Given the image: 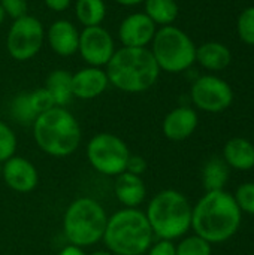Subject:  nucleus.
Returning <instances> with one entry per match:
<instances>
[{
	"label": "nucleus",
	"mask_w": 254,
	"mask_h": 255,
	"mask_svg": "<svg viewBox=\"0 0 254 255\" xmlns=\"http://www.w3.org/2000/svg\"><path fill=\"white\" fill-rule=\"evenodd\" d=\"M241 218L234 194L225 190L207 191L192 209V229L211 245L223 244L237 235Z\"/></svg>",
	"instance_id": "1"
},
{
	"label": "nucleus",
	"mask_w": 254,
	"mask_h": 255,
	"mask_svg": "<svg viewBox=\"0 0 254 255\" xmlns=\"http://www.w3.org/2000/svg\"><path fill=\"white\" fill-rule=\"evenodd\" d=\"M108 81L124 93H144L159 79L160 69L147 48L117 49L105 69Z\"/></svg>",
	"instance_id": "2"
},
{
	"label": "nucleus",
	"mask_w": 254,
	"mask_h": 255,
	"mask_svg": "<svg viewBox=\"0 0 254 255\" xmlns=\"http://www.w3.org/2000/svg\"><path fill=\"white\" fill-rule=\"evenodd\" d=\"M154 239L150 223L138 208H123L108 217L102 241L112 255H144Z\"/></svg>",
	"instance_id": "3"
},
{
	"label": "nucleus",
	"mask_w": 254,
	"mask_h": 255,
	"mask_svg": "<svg viewBox=\"0 0 254 255\" xmlns=\"http://www.w3.org/2000/svg\"><path fill=\"white\" fill-rule=\"evenodd\" d=\"M31 130L37 148L55 158L69 157L81 143L79 123L66 108L54 106L39 114Z\"/></svg>",
	"instance_id": "4"
},
{
	"label": "nucleus",
	"mask_w": 254,
	"mask_h": 255,
	"mask_svg": "<svg viewBox=\"0 0 254 255\" xmlns=\"http://www.w3.org/2000/svg\"><path fill=\"white\" fill-rule=\"evenodd\" d=\"M192 209L193 206L183 193L163 190L150 200L145 217L156 238L175 241L192 229Z\"/></svg>",
	"instance_id": "5"
},
{
	"label": "nucleus",
	"mask_w": 254,
	"mask_h": 255,
	"mask_svg": "<svg viewBox=\"0 0 254 255\" xmlns=\"http://www.w3.org/2000/svg\"><path fill=\"white\" fill-rule=\"evenodd\" d=\"M108 214L97 200L79 197L64 211L63 233L69 244L87 248L102 241Z\"/></svg>",
	"instance_id": "6"
},
{
	"label": "nucleus",
	"mask_w": 254,
	"mask_h": 255,
	"mask_svg": "<svg viewBox=\"0 0 254 255\" xmlns=\"http://www.w3.org/2000/svg\"><path fill=\"white\" fill-rule=\"evenodd\" d=\"M151 54L160 70L180 73L196 61V46L181 28L165 25L159 28L151 40Z\"/></svg>",
	"instance_id": "7"
},
{
	"label": "nucleus",
	"mask_w": 254,
	"mask_h": 255,
	"mask_svg": "<svg viewBox=\"0 0 254 255\" xmlns=\"http://www.w3.org/2000/svg\"><path fill=\"white\" fill-rule=\"evenodd\" d=\"M130 157L126 142L112 133H97L87 143V158L91 167L105 176H118L126 172Z\"/></svg>",
	"instance_id": "8"
},
{
	"label": "nucleus",
	"mask_w": 254,
	"mask_h": 255,
	"mask_svg": "<svg viewBox=\"0 0 254 255\" xmlns=\"http://www.w3.org/2000/svg\"><path fill=\"white\" fill-rule=\"evenodd\" d=\"M45 30L42 22L31 15L13 19L6 36V49L16 61L33 58L42 48Z\"/></svg>",
	"instance_id": "9"
},
{
	"label": "nucleus",
	"mask_w": 254,
	"mask_h": 255,
	"mask_svg": "<svg viewBox=\"0 0 254 255\" xmlns=\"http://www.w3.org/2000/svg\"><path fill=\"white\" fill-rule=\"evenodd\" d=\"M192 102L201 111L217 114L232 105L234 91L231 85L217 76H201L192 85Z\"/></svg>",
	"instance_id": "10"
},
{
	"label": "nucleus",
	"mask_w": 254,
	"mask_h": 255,
	"mask_svg": "<svg viewBox=\"0 0 254 255\" xmlns=\"http://www.w3.org/2000/svg\"><path fill=\"white\" fill-rule=\"evenodd\" d=\"M78 52L88 66H106L115 52L114 39L102 25L84 27V30L79 31Z\"/></svg>",
	"instance_id": "11"
},
{
	"label": "nucleus",
	"mask_w": 254,
	"mask_h": 255,
	"mask_svg": "<svg viewBox=\"0 0 254 255\" xmlns=\"http://www.w3.org/2000/svg\"><path fill=\"white\" fill-rule=\"evenodd\" d=\"M1 179L15 193H30L37 187L39 175L31 161L13 155L1 164Z\"/></svg>",
	"instance_id": "12"
},
{
	"label": "nucleus",
	"mask_w": 254,
	"mask_h": 255,
	"mask_svg": "<svg viewBox=\"0 0 254 255\" xmlns=\"http://www.w3.org/2000/svg\"><path fill=\"white\" fill-rule=\"evenodd\" d=\"M157 25L144 13L135 12L127 15L118 28V37L126 48H145L151 43Z\"/></svg>",
	"instance_id": "13"
},
{
	"label": "nucleus",
	"mask_w": 254,
	"mask_h": 255,
	"mask_svg": "<svg viewBox=\"0 0 254 255\" xmlns=\"http://www.w3.org/2000/svg\"><path fill=\"white\" fill-rule=\"evenodd\" d=\"M109 85L108 75L102 67H84L72 75V94L81 100L99 97Z\"/></svg>",
	"instance_id": "14"
},
{
	"label": "nucleus",
	"mask_w": 254,
	"mask_h": 255,
	"mask_svg": "<svg viewBox=\"0 0 254 255\" xmlns=\"http://www.w3.org/2000/svg\"><path fill=\"white\" fill-rule=\"evenodd\" d=\"M199 118L198 114L187 106H180L172 109L163 120L162 130L163 134L174 142H181L189 139L196 127H198Z\"/></svg>",
	"instance_id": "15"
},
{
	"label": "nucleus",
	"mask_w": 254,
	"mask_h": 255,
	"mask_svg": "<svg viewBox=\"0 0 254 255\" xmlns=\"http://www.w3.org/2000/svg\"><path fill=\"white\" fill-rule=\"evenodd\" d=\"M45 36L51 49L60 57H70L78 52L79 31L73 22L67 19H57L49 25Z\"/></svg>",
	"instance_id": "16"
},
{
	"label": "nucleus",
	"mask_w": 254,
	"mask_h": 255,
	"mask_svg": "<svg viewBox=\"0 0 254 255\" xmlns=\"http://www.w3.org/2000/svg\"><path fill=\"white\" fill-rule=\"evenodd\" d=\"M114 193L117 200L124 208H138L144 203L147 197V187L141 176L123 172L115 176Z\"/></svg>",
	"instance_id": "17"
},
{
	"label": "nucleus",
	"mask_w": 254,
	"mask_h": 255,
	"mask_svg": "<svg viewBox=\"0 0 254 255\" xmlns=\"http://www.w3.org/2000/svg\"><path fill=\"white\" fill-rule=\"evenodd\" d=\"M223 160L235 170H250L254 167V145L246 137H232L223 148Z\"/></svg>",
	"instance_id": "18"
},
{
	"label": "nucleus",
	"mask_w": 254,
	"mask_h": 255,
	"mask_svg": "<svg viewBox=\"0 0 254 255\" xmlns=\"http://www.w3.org/2000/svg\"><path fill=\"white\" fill-rule=\"evenodd\" d=\"M231 60L229 48L220 42H207L196 48V61L208 70H223L231 64Z\"/></svg>",
	"instance_id": "19"
},
{
	"label": "nucleus",
	"mask_w": 254,
	"mask_h": 255,
	"mask_svg": "<svg viewBox=\"0 0 254 255\" xmlns=\"http://www.w3.org/2000/svg\"><path fill=\"white\" fill-rule=\"evenodd\" d=\"M45 88L54 99L55 106L64 108L73 97L72 94V73L64 69L52 70L45 81Z\"/></svg>",
	"instance_id": "20"
},
{
	"label": "nucleus",
	"mask_w": 254,
	"mask_h": 255,
	"mask_svg": "<svg viewBox=\"0 0 254 255\" xmlns=\"http://www.w3.org/2000/svg\"><path fill=\"white\" fill-rule=\"evenodd\" d=\"M229 166L223 158H211L204 167L202 182L207 191H220L225 190V185L229 181Z\"/></svg>",
	"instance_id": "21"
},
{
	"label": "nucleus",
	"mask_w": 254,
	"mask_h": 255,
	"mask_svg": "<svg viewBox=\"0 0 254 255\" xmlns=\"http://www.w3.org/2000/svg\"><path fill=\"white\" fill-rule=\"evenodd\" d=\"M145 15L156 25H172L178 16V4L175 0H145Z\"/></svg>",
	"instance_id": "22"
},
{
	"label": "nucleus",
	"mask_w": 254,
	"mask_h": 255,
	"mask_svg": "<svg viewBox=\"0 0 254 255\" xmlns=\"http://www.w3.org/2000/svg\"><path fill=\"white\" fill-rule=\"evenodd\" d=\"M75 15L84 27L100 25L106 16V4L103 0H76Z\"/></svg>",
	"instance_id": "23"
},
{
	"label": "nucleus",
	"mask_w": 254,
	"mask_h": 255,
	"mask_svg": "<svg viewBox=\"0 0 254 255\" xmlns=\"http://www.w3.org/2000/svg\"><path fill=\"white\" fill-rule=\"evenodd\" d=\"M10 115L21 126H31L37 118L36 111L30 102V93H18L10 102Z\"/></svg>",
	"instance_id": "24"
},
{
	"label": "nucleus",
	"mask_w": 254,
	"mask_h": 255,
	"mask_svg": "<svg viewBox=\"0 0 254 255\" xmlns=\"http://www.w3.org/2000/svg\"><path fill=\"white\" fill-rule=\"evenodd\" d=\"M177 255H213L211 244L198 235L184 238L178 245H175Z\"/></svg>",
	"instance_id": "25"
},
{
	"label": "nucleus",
	"mask_w": 254,
	"mask_h": 255,
	"mask_svg": "<svg viewBox=\"0 0 254 255\" xmlns=\"http://www.w3.org/2000/svg\"><path fill=\"white\" fill-rule=\"evenodd\" d=\"M16 136L9 124L0 121V164L15 155Z\"/></svg>",
	"instance_id": "26"
},
{
	"label": "nucleus",
	"mask_w": 254,
	"mask_h": 255,
	"mask_svg": "<svg viewBox=\"0 0 254 255\" xmlns=\"http://www.w3.org/2000/svg\"><path fill=\"white\" fill-rule=\"evenodd\" d=\"M238 34L247 45H254V6L247 7L238 18Z\"/></svg>",
	"instance_id": "27"
},
{
	"label": "nucleus",
	"mask_w": 254,
	"mask_h": 255,
	"mask_svg": "<svg viewBox=\"0 0 254 255\" xmlns=\"http://www.w3.org/2000/svg\"><path fill=\"white\" fill-rule=\"evenodd\" d=\"M234 197L241 212L254 215V182H246L240 185Z\"/></svg>",
	"instance_id": "28"
},
{
	"label": "nucleus",
	"mask_w": 254,
	"mask_h": 255,
	"mask_svg": "<svg viewBox=\"0 0 254 255\" xmlns=\"http://www.w3.org/2000/svg\"><path fill=\"white\" fill-rule=\"evenodd\" d=\"M30 102H31V106L37 115L43 114V112H46L55 106L52 96L49 94V91L45 87L30 91Z\"/></svg>",
	"instance_id": "29"
},
{
	"label": "nucleus",
	"mask_w": 254,
	"mask_h": 255,
	"mask_svg": "<svg viewBox=\"0 0 254 255\" xmlns=\"http://www.w3.org/2000/svg\"><path fill=\"white\" fill-rule=\"evenodd\" d=\"M0 6L12 19L27 15V0H0Z\"/></svg>",
	"instance_id": "30"
},
{
	"label": "nucleus",
	"mask_w": 254,
	"mask_h": 255,
	"mask_svg": "<svg viewBox=\"0 0 254 255\" xmlns=\"http://www.w3.org/2000/svg\"><path fill=\"white\" fill-rule=\"evenodd\" d=\"M147 255H177L175 254V245L172 241H163L159 239L157 242H153L148 251L145 253Z\"/></svg>",
	"instance_id": "31"
},
{
	"label": "nucleus",
	"mask_w": 254,
	"mask_h": 255,
	"mask_svg": "<svg viewBox=\"0 0 254 255\" xmlns=\"http://www.w3.org/2000/svg\"><path fill=\"white\" fill-rule=\"evenodd\" d=\"M145 170H147V161H145V158L141 157V155L130 154L129 160H127L126 172L133 173V175H138V176H142V173Z\"/></svg>",
	"instance_id": "32"
},
{
	"label": "nucleus",
	"mask_w": 254,
	"mask_h": 255,
	"mask_svg": "<svg viewBox=\"0 0 254 255\" xmlns=\"http://www.w3.org/2000/svg\"><path fill=\"white\" fill-rule=\"evenodd\" d=\"M43 1H45L46 7L54 10V12H63L72 3V0H43Z\"/></svg>",
	"instance_id": "33"
},
{
	"label": "nucleus",
	"mask_w": 254,
	"mask_h": 255,
	"mask_svg": "<svg viewBox=\"0 0 254 255\" xmlns=\"http://www.w3.org/2000/svg\"><path fill=\"white\" fill-rule=\"evenodd\" d=\"M57 255H87V254L84 253V248L69 244V245H66L64 248H61V251H60Z\"/></svg>",
	"instance_id": "34"
},
{
	"label": "nucleus",
	"mask_w": 254,
	"mask_h": 255,
	"mask_svg": "<svg viewBox=\"0 0 254 255\" xmlns=\"http://www.w3.org/2000/svg\"><path fill=\"white\" fill-rule=\"evenodd\" d=\"M117 1L118 4H123V6H136L139 3H144L145 0H114Z\"/></svg>",
	"instance_id": "35"
},
{
	"label": "nucleus",
	"mask_w": 254,
	"mask_h": 255,
	"mask_svg": "<svg viewBox=\"0 0 254 255\" xmlns=\"http://www.w3.org/2000/svg\"><path fill=\"white\" fill-rule=\"evenodd\" d=\"M90 255H112L108 250H99V251H94V253H91Z\"/></svg>",
	"instance_id": "36"
},
{
	"label": "nucleus",
	"mask_w": 254,
	"mask_h": 255,
	"mask_svg": "<svg viewBox=\"0 0 254 255\" xmlns=\"http://www.w3.org/2000/svg\"><path fill=\"white\" fill-rule=\"evenodd\" d=\"M4 16H6V13H4V10H3V7L0 6V24L4 21Z\"/></svg>",
	"instance_id": "37"
},
{
	"label": "nucleus",
	"mask_w": 254,
	"mask_h": 255,
	"mask_svg": "<svg viewBox=\"0 0 254 255\" xmlns=\"http://www.w3.org/2000/svg\"><path fill=\"white\" fill-rule=\"evenodd\" d=\"M0 178H1V164H0Z\"/></svg>",
	"instance_id": "38"
}]
</instances>
